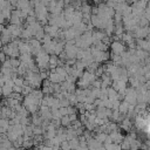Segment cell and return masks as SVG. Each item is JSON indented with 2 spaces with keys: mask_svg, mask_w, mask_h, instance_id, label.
<instances>
[{
  "mask_svg": "<svg viewBox=\"0 0 150 150\" xmlns=\"http://www.w3.org/2000/svg\"><path fill=\"white\" fill-rule=\"evenodd\" d=\"M57 61H59V59H57V56H56L55 54L49 55V61H48V64H49V66H55V67H56Z\"/></svg>",
  "mask_w": 150,
  "mask_h": 150,
  "instance_id": "obj_11",
  "label": "cell"
},
{
  "mask_svg": "<svg viewBox=\"0 0 150 150\" xmlns=\"http://www.w3.org/2000/svg\"><path fill=\"white\" fill-rule=\"evenodd\" d=\"M52 150H60V145H53Z\"/></svg>",
  "mask_w": 150,
  "mask_h": 150,
  "instance_id": "obj_26",
  "label": "cell"
},
{
  "mask_svg": "<svg viewBox=\"0 0 150 150\" xmlns=\"http://www.w3.org/2000/svg\"><path fill=\"white\" fill-rule=\"evenodd\" d=\"M59 112H60L61 116H66V115H68V112H67V108H59Z\"/></svg>",
  "mask_w": 150,
  "mask_h": 150,
  "instance_id": "obj_25",
  "label": "cell"
},
{
  "mask_svg": "<svg viewBox=\"0 0 150 150\" xmlns=\"http://www.w3.org/2000/svg\"><path fill=\"white\" fill-rule=\"evenodd\" d=\"M60 150H70V148L68 145V141H64V142L60 143Z\"/></svg>",
  "mask_w": 150,
  "mask_h": 150,
  "instance_id": "obj_18",
  "label": "cell"
},
{
  "mask_svg": "<svg viewBox=\"0 0 150 150\" xmlns=\"http://www.w3.org/2000/svg\"><path fill=\"white\" fill-rule=\"evenodd\" d=\"M45 131L41 129V127H34L33 128V135L34 136H40V135H42Z\"/></svg>",
  "mask_w": 150,
  "mask_h": 150,
  "instance_id": "obj_13",
  "label": "cell"
},
{
  "mask_svg": "<svg viewBox=\"0 0 150 150\" xmlns=\"http://www.w3.org/2000/svg\"><path fill=\"white\" fill-rule=\"evenodd\" d=\"M84 110L90 112V111L95 110V107H94V104H86V103H84Z\"/></svg>",
  "mask_w": 150,
  "mask_h": 150,
  "instance_id": "obj_20",
  "label": "cell"
},
{
  "mask_svg": "<svg viewBox=\"0 0 150 150\" xmlns=\"http://www.w3.org/2000/svg\"><path fill=\"white\" fill-rule=\"evenodd\" d=\"M21 90H22V88L21 87H18V86H14L12 88V91L13 93H16V94H21Z\"/></svg>",
  "mask_w": 150,
  "mask_h": 150,
  "instance_id": "obj_23",
  "label": "cell"
},
{
  "mask_svg": "<svg viewBox=\"0 0 150 150\" xmlns=\"http://www.w3.org/2000/svg\"><path fill=\"white\" fill-rule=\"evenodd\" d=\"M2 96V93H1V88H0V97Z\"/></svg>",
  "mask_w": 150,
  "mask_h": 150,
  "instance_id": "obj_28",
  "label": "cell"
},
{
  "mask_svg": "<svg viewBox=\"0 0 150 150\" xmlns=\"http://www.w3.org/2000/svg\"><path fill=\"white\" fill-rule=\"evenodd\" d=\"M68 145H69L70 150H76V149L79 148V138H77V137H75V138H73V139L68 141Z\"/></svg>",
  "mask_w": 150,
  "mask_h": 150,
  "instance_id": "obj_6",
  "label": "cell"
},
{
  "mask_svg": "<svg viewBox=\"0 0 150 150\" xmlns=\"http://www.w3.org/2000/svg\"><path fill=\"white\" fill-rule=\"evenodd\" d=\"M1 93H2V96H4L5 98H8L9 95H11L13 91H12V88H9V87H7V86H4V87L1 88Z\"/></svg>",
  "mask_w": 150,
  "mask_h": 150,
  "instance_id": "obj_8",
  "label": "cell"
},
{
  "mask_svg": "<svg viewBox=\"0 0 150 150\" xmlns=\"http://www.w3.org/2000/svg\"><path fill=\"white\" fill-rule=\"evenodd\" d=\"M63 48H64V41H59L56 45H55V48H54V54L57 56L60 53L63 52Z\"/></svg>",
  "mask_w": 150,
  "mask_h": 150,
  "instance_id": "obj_3",
  "label": "cell"
},
{
  "mask_svg": "<svg viewBox=\"0 0 150 150\" xmlns=\"http://www.w3.org/2000/svg\"><path fill=\"white\" fill-rule=\"evenodd\" d=\"M82 80H84V81H87L88 83H91L93 81H95L96 80V77H95V75L94 74H90V73H88V71H83V74H82V77H81Z\"/></svg>",
  "mask_w": 150,
  "mask_h": 150,
  "instance_id": "obj_2",
  "label": "cell"
},
{
  "mask_svg": "<svg viewBox=\"0 0 150 150\" xmlns=\"http://www.w3.org/2000/svg\"><path fill=\"white\" fill-rule=\"evenodd\" d=\"M67 112H68V115H71V114H77V109H76L75 107L69 105V107L67 108Z\"/></svg>",
  "mask_w": 150,
  "mask_h": 150,
  "instance_id": "obj_19",
  "label": "cell"
},
{
  "mask_svg": "<svg viewBox=\"0 0 150 150\" xmlns=\"http://www.w3.org/2000/svg\"><path fill=\"white\" fill-rule=\"evenodd\" d=\"M107 136L108 135H105L104 132H98V134H95V136H94V138L97 141V142H100L101 144H103V142L105 141V138H107Z\"/></svg>",
  "mask_w": 150,
  "mask_h": 150,
  "instance_id": "obj_9",
  "label": "cell"
},
{
  "mask_svg": "<svg viewBox=\"0 0 150 150\" xmlns=\"http://www.w3.org/2000/svg\"><path fill=\"white\" fill-rule=\"evenodd\" d=\"M13 82H14V86H18V87H21V88H22V84H23V77L18 76L16 79L13 80Z\"/></svg>",
  "mask_w": 150,
  "mask_h": 150,
  "instance_id": "obj_12",
  "label": "cell"
},
{
  "mask_svg": "<svg viewBox=\"0 0 150 150\" xmlns=\"http://www.w3.org/2000/svg\"><path fill=\"white\" fill-rule=\"evenodd\" d=\"M68 117H69L70 123H73V122H75V121L79 118V115H77V114H71V115H68Z\"/></svg>",
  "mask_w": 150,
  "mask_h": 150,
  "instance_id": "obj_21",
  "label": "cell"
},
{
  "mask_svg": "<svg viewBox=\"0 0 150 150\" xmlns=\"http://www.w3.org/2000/svg\"><path fill=\"white\" fill-rule=\"evenodd\" d=\"M120 103H121V102H120V101H117V100H116V101H114V102H112V108H111V110H118Z\"/></svg>",
  "mask_w": 150,
  "mask_h": 150,
  "instance_id": "obj_22",
  "label": "cell"
},
{
  "mask_svg": "<svg viewBox=\"0 0 150 150\" xmlns=\"http://www.w3.org/2000/svg\"><path fill=\"white\" fill-rule=\"evenodd\" d=\"M48 80L52 83H60V75L56 74V73H50L49 76H48Z\"/></svg>",
  "mask_w": 150,
  "mask_h": 150,
  "instance_id": "obj_7",
  "label": "cell"
},
{
  "mask_svg": "<svg viewBox=\"0 0 150 150\" xmlns=\"http://www.w3.org/2000/svg\"><path fill=\"white\" fill-rule=\"evenodd\" d=\"M60 123H61V127H64V128H69V127L71 125L68 115H66V116H61V118H60Z\"/></svg>",
  "mask_w": 150,
  "mask_h": 150,
  "instance_id": "obj_4",
  "label": "cell"
},
{
  "mask_svg": "<svg viewBox=\"0 0 150 150\" xmlns=\"http://www.w3.org/2000/svg\"><path fill=\"white\" fill-rule=\"evenodd\" d=\"M128 150H130V149H128Z\"/></svg>",
  "mask_w": 150,
  "mask_h": 150,
  "instance_id": "obj_29",
  "label": "cell"
},
{
  "mask_svg": "<svg viewBox=\"0 0 150 150\" xmlns=\"http://www.w3.org/2000/svg\"><path fill=\"white\" fill-rule=\"evenodd\" d=\"M76 150H88V148H87V146H86V148H80V146H79Z\"/></svg>",
  "mask_w": 150,
  "mask_h": 150,
  "instance_id": "obj_27",
  "label": "cell"
},
{
  "mask_svg": "<svg viewBox=\"0 0 150 150\" xmlns=\"http://www.w3.org/2000/svg\"><path fill=\"white\" fill-rule=\"evenodd\" d=\"M128 107H129V103H127L125 101H122L120 103V107H118V112L120 114H127L128 112Z\"/></svg>",
  "mask_w": 150,
  "mask_h": 150,
  "instance_id": "obj_5",
  "label": "cell"
},
{
  "mask_svg": "<svg viewBox=\"0 0 150 150\" xmlns=\"http://www.w3.org/2000/svg\"><path fill=\"white\" fill-rule=\"evenodd\" d=\"M9 63L12 66V68H18L20 66V61L19 59H9Z\"/></svg>",
  "mask_w": 150,
  "mask_h": 150,
  "instance_id": "obj_15",
  "label": "cell"
},
{
  "mask_svg": "<svg viewBox=\"0 0 150 150\" xmlns=\"http://www.w3.org/2000/svg\"><path fill=\"white\" fill-rule=\"evenodd\" d=\"M50 114H52V120H60L61 118V115L59 112V109L50 108Z\"/></svg>",
  "mask_w": 150,
  "mask_h": 150,
  "instance_id": "obj_10",
  "label": "cell"
},
{
  "mask_svg": "<svg viewBox=\"0 0 150 150\" xmlns=\"http://www.w3.org/2000/svg\"><path fill=\"white\" fill-rule=\"evenodd\" d=\"M9 127L8 124V118H0V128H4L7 130V128Z\"/></svg>",
  "mask_w": 150,
  "mask_h": 150,
  "instance_id": "obj_14",
  "label": "cell"
},
{
  "mask_svg": "<svg viewBox=\"0 0 150 150\" xmlns=\"http://www.w3.org/2000/svg\"><path fill=\"white\" fill-rule=\"evenodd\" d=\"M6 60H7V56L5 55V53H2V52L0 50V63L2 64V63L6 61Z\"/></svg>",
  "mask_w": 150,
  "mask_h": 150,
  "instance_id": "obj_24",
  "label": "cell"
},
{
  "mask_svg": "<svg viewBox=\"0 0 150 150\" xmlns=\"http://www.w3.org/2000/svg\"><path fill=\"white\" fill-rule=\"evenodd\" d=\"M109 48H110V53L115 54V55H121L123 52L127 50L125 45L123 42H121V41H112L109 45Z\"/></svg>",
  "mask_w": 150,
  "mask_h": 150,
  "instance_id": "obj_1",
  "label": "cell"
},
{
  "mask_svg": "<svg viewBox=\"0 0 150 150\" xmlns=\"http://www.w3.org/2000/svg\"><path fill=\"white\" fill-rule=\"evenodd\" d=\"M101 84H102V82H101V80H100V79H96L95 81H93V82L90 83V86H91L93 88H97V89H100V88H101Z\"/></svg>",
  "mask_w": 150,
  "mask_h": 150,
  "instance_id": "obj_16",
  "label": "cell"
},
{
  "mask_svg": "<svg viewBox=\"0 0 150 150\" xmlns=\"http://www.w3.org/2000/svg\"><path fill=\"white\" fill-rule=\"evenodd\" d=\"M0 146H2V148H5V149H9V148H12L13 145H12V142L11 141H8V139H6V141H4L1 144H0Z\"/></svg>",
  "mask_w": 150,
  "mask_h": 150,
  "instance_id": "obj_17",
  "label": "cell"
}]
</instances>
